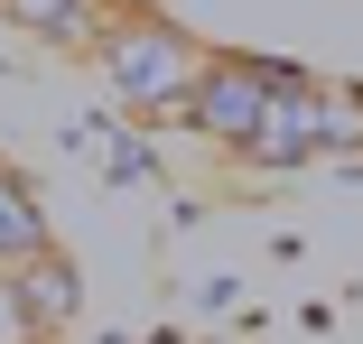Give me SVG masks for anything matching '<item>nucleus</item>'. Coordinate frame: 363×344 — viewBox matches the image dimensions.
<instances>
[{
    "mask_svg": "<svg viewBox=\"0 0 363 344\" xmlns=\"http://www.w3.org/2000/svg\"><path fill=\"white\" fill-rule=\"evenodd\" d=\"M94 65H103V84H112V103L130 121H177L186 93H196V75H205L214 56L177 19H159V10H112L103 38H94Z\"/></svg>",
    "mask_w": 363,
    "mask_h": 344,
    "instance_id": "obj_1",
    "label": "nucleus"
},
{
    "mask_svg": "<svg viewBox=\"0 0 363 344\" xmlns=\"http://www.w3.org/2000/svg\"><path fill=\"white\" fill-rule=\"evenodd\" d=\"M270 84H279V56H214L205 75H196V93H186V130L205 149H224V159H242L252 140H261V121H270Z\"/></svg>",
    "mask_w": 363,
    "mask_h": 344,
    "instance_id": "obj_2",
    "label": "nucleus"
},
{
    "mask_svg": "<svg viewBox=\"0 0 363 344\" xmlns=\"http://www.w3.org/2000/svg\"><path fill=\"white\" fill-rule=\"evenodd\" d=\"M308 159H326L317 149V75H308V65H279L270 121H261V140L242 149V168H308Z\"/></svg>",
    "mask_w": 363,
    "mask_h": 344,
    "instance_id": "obj_3",
    "label": "nucleus"
},
{
    "mask_svg": "<svg viewBox=\"0 0 363 344\" xmlns=\"http://www.w3.org/2000/svg\"><path fill=\"white\" fill-rule=\"evenodd\" d=\"M0 10H10V28H19V38L56 47V56H75V47H94V38H103L112 0H0Z\"/></svg>",
    "mask_w": 363,
    "mask_h": 344,
    "instance_id": "obj_4",
    "label": "nucleus"
},
{
    "mask_svg": "<svg viewBox=\"0 0 363 344\" xmlns=\"http://www.w3.org/2000/svg\"><path fill=\"white\" fill-rule=\"evenodd\" d=\"M38 251H56V224H47V205H38V186L0 159V270H28Z\"/></svg>",
    "mask_w": 363,
    "mask_h": 344,
    "instance_id": "obj_5",
    "label": "nucleus"
},
{
    "mask_svg": "<svg viewBox=\"0 0 363 344\" xmlns=\"http://www.w3.org/2000/svg\"><path fill=\"white\" fill-rule=\"evenodd\" d=\"M19 298H28V316H38V335L56 344L65 326H75V307H84V280H75V260H65V251H38V260L19 270Z\"/></svg>",
    "mask_w": 363,
    "mask_h": 344,
    "instance_id": "obj_6",
    "label": "nucleus"
},
{
    "mask_svg": "<svg viewBox=\"0 0 363 344\" xmlns=\"http://www.w3.org/2000/svg\"><path fill=\"white\" fill-rule=\"evenodd\" d=\"M0 344H47L38 316H28V298H19V270H0Z\"/></svg>",
    "mask_w": 363,
    "mask_h": 344,
    "instance_id": "obj_7",
    "label": "nucleus"
},
{
    "mask_svg": "<svg viewBox=\"0 0 363 344\" xmlns=\"http://www.w3.org/2000/svg\"><path fill=\"white\" fill-rule=\"evenodd\" d=\"M0 28H10V10H0Z\"/></svg>",
    "mask_w": 363,
    "mask_h": 344,
    "instance_id": "obj_8",
    "label": "nucleus"
}]
</instances>
